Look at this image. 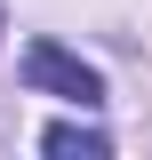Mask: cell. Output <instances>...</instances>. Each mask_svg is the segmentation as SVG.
<instances>
[{
  "instance_id": "obj_1",
  "label": "cell",
  "mask_w": 152,
  "mask_h": 160,
  "mask_svg": "<svg viewBox=\"0 0 152 160\" xmlns=\"http://www.w3.org/2000/svg\"><path fill=\"white\" fill-rule=\"evenodd\" d=\"M24 80H32V88H48V96H64V104H80V112H96V104H104V72H96V64H80L72 48H56V40H32V48H24Z\"/></svg>"
},
{
  "instance_id": "obj_2",
  "label": "cell",
  "mask_w": 152,
  "mask_h": 160,
  "mask_svg": "<svg viewBox=\"0 0 152 160\" xmlns=\"http://www.w3.org/2000/svg\"><path fill=\"white\" fill-rule=\"evenodd\" d=\"M40 152H56V160H104L112 136H104V128H80V120H56V128L40 136Z\"/></svg>"
}]
</instances>
